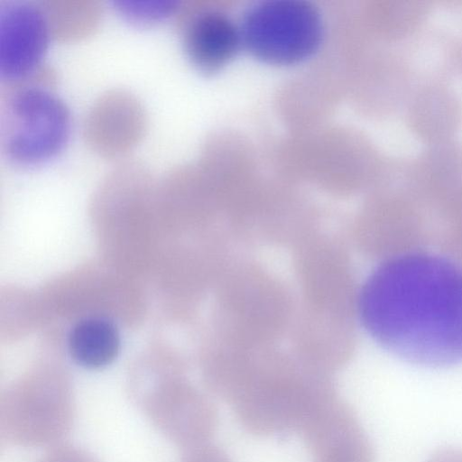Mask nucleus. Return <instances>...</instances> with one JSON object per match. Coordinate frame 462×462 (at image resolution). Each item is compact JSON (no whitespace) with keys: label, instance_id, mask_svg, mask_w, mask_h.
Returning <instances> with one entry per match:
<instances>
[{"label":"nucleus","instance_id":"14","mask_svg":"<svg viewBox=\"0 0 462 462\" xmlns=\"http://www.w3.org/2000/svg\"><path fill=\"white\" fill-rule=\"evenodd\" d=\"M181 462H232L219 448L207 444L185 451Z\"/></svg>","mask_w":462,"mask_h":462},{"label":"nucleus","instance_id":"11","mask_svg":"<svg viewBox=\"0 0 462 462\" xmlns=\"http://www.w3.org/2000/svg\"><path fill=\"white\" fill-rule=\"evenodd\" d=\"M314 462H374L371 444L361 425L311 452Z\"/></svg>","mask_w":462,"mask_h":462},{"label":"nucleus","instance_id":"9","mask_svg":"<svg viewBox=\"0 0 462 462\" xmlns=\"http://www.w3.org/2000/svg\"><path fill=\"white\" fill-rule=\"evenodd\" d=\"M405 106L408 126L428 143L452 138L462 122V97L446 79L417 83Z\"/></svg>","mask_w":462,"mask_h":462},{"label":"nucleus","instance_id":"6","mask_svg":"<svg viewBox=\"0 0 462 462\" xmlns=\"http://www.w3.org/2000/svg\"><path fill=\"white\" fill-rule=\"evenodd\" d=\"M47 12L28 0H7L0 5V77L20 81L42 64L50 43Z\"/></svg>","mask_w":462,"mask_h":462},{"label":"nucleus","instance_id":"15","mask_svg":"<svg viewBox=\"0 0 462 462\" xmlns=\"http://www.w3.org/2000/svg\"><path fill=\"white\" fill-rule=\"evenodd\" d=\"M428 462H462V449L445 448L434 453Z\"/></svg>","mask_w":462,"mask_h":462},{"label":"nucleus","instance_id":"7","mask_svg":"<svg viewBox=\"0 0 462 462\" xmlns=\"http://www.w3.org/2000/svg\"><path fill=\"white\" fill-rule=\"evenodd\" d=\"M411 186L436 226L462 203V142L430 143L411 158Z\"/></svg>","mask_w":462,"mask_h":462},{"label":"nucleus","instance_id":"2","mask_svg":"<svg viewBox=\"0 0 462 462\" xmlns=\"http://www.w3.org/2000/svg\"><path fill=\"white\" fill-rule=\"evenodd\" d=\"M0 129L1 151L10 163L39 166L56 158L67 146L72 130L71 113L51 88L23 84L3 103Z\"/></svg>","mask_w":462,"mask_h":462},{"label":"nucleus","instance_id":"3","mask_svg":"<svg viewBox=\"0 0 462 462\" xmlns=\"http://www.w3.org/2000/svg\"><path fill=\"white\" fill-rule=\"evenodd\" d=\"M243 46L272 64L291 65L311 57L325 32L319 7L308 0H262L240 21Z\"/></svg>","mask_w":462,"mask_h":462},{"label":"nucleus","instance_id":"5","mask_svg":"<svg viewBox=\"0 0 462 462\" xmlns=\"http://www.w3.org/2000/svg\"><path fill=\"white\" fill-rule=\"evenodd\" d=\"M133 397L151 424L184 451L209 444L217 428L213 401L189 386L162 383Z\"/></svg>","mask_w":462,"mask_h":462},{"label":"nucleus","instance_id":"1","mask_svg":"<svg viewBox=\"0 0 462 462\" xmlns=\"http://www.w3.org/2000/svg\"><path fill=\"white\" fill-rule=\"evenodd\" d=\"M363 322L384 349L420 365L462 362V267L426 251L385 260L362 291Z\"/></svg>","mask_w":462,"mask_h":462},{"label":"nucleus","instance_id":"12","mask_svg":"<svg viewBox=\"0 0 462 462\" xmlns=\"http://www.w3.org/2000/svg\"><path fill=\"white\" fill-rule=\"evenodd\" d=\"M435 243L442 254L462 267V203L438 226Z\"/></svg>","mask_w":462,"mask_h":462},{"label":"nucleus","instance_id":"10","mask_svg":"<svg viewBox=\"0 0 462 462\" xmlns=\"http://www.w3.org/2000/svg\"><path fill=\"white\" fill-rule=\"evenodd\" d=\"M119 346L116 328L101 318L81 320L74 327L69 339L70 356L79 365L88 369L102 368L112 363L118 354Z\"/></svg>","mask_w":462,"mask_h":462},{"label":"nucleus","instance_id":"8","mask_svg":"<svg viewBox=\"0 0 462 462\" xmlns=\"http://www.w3.org/2000/svg\"><path fill=\"white\" fill-rule=\"evenodd\" d=\"M180 39L189 61L203 72L222 69L243 46L239 22L215 7L193 13L182 27Z\"/></svg>","mask_w":462,"mask_h":462},{"label":"nucleus","instance_id":"13","mask_svg":"<svg viewBox=\"0 0 462 462\" xmlns=\"http://www.w3.org/2000/svg\"><path fill=\"white\" fill-rule=\"evenodd\" d=\"M38 462H98L88 451L69 444L51 447Z\"/></svg>","mask_w":462,"mask_h":462},{"label":"nucleus","instance_id":"4","mask_svg":"<svg viewBox=\"0 0 462 462\" xmlns=\"http://www.w3.org/2000/svg\"><path fill=\"white\" fill-rule=\"evenodd\" d=\"M75 411L67 383L55 374H39L1 396L0 434L18 447L51 448L70 431Z\"/></svg>","mask_w":462,"mask_h":462}]
</instances>
